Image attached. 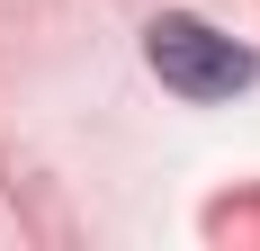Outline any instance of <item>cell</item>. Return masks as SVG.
Instances as JSON below:
<instances>
[{
    "instance_id": "6da1fadb",
    "label": "cell",
    "mask_w": 260,
    "mask_h": 251,
    "mask_svg": "<svg viewBox=\"0 0 260 251\" xmlns=\"http://www.w3.org/2000/svg\"><path fill=\"white\" fill-rule=\"evenodd\" d=\"M144 63H153L180 99H234L242 81L260 72L251 63V45H234L224 27H207V18H188V9H171V18H153L144 27Z\"/></svg>"
}]
</instances>
